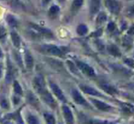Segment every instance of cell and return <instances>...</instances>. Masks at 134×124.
Segmentation results:
<instances>
[{
  "label": "cell",
  "instance_id": "6da1fadb",
  "mask_svg": "<svg viewBox=\"0 0 134 124\" xmlns=\"http://www.w3.org/2000/svg\"><path fill=\"white\" fill-rule=\"evenodd\" d=\"M105 7L110 14L118 16L122 9V3L120 0H105Z\"/></svg>",
  "mask_w": 134,
  "mask_h": 124
},
{
  "label": "cell",
  "instance_id": "7a4b0ae2",
  "mask_svg": "<svg viewBox=\"0 0 134 124\" xmlns=\"http://www.w3.org/2000/svg\"><path fill=\"white\" fill-rule=\"evenodd\" d=\"M41 49L44 52H46V53L50 54V55H53V56H58V57L63 56L66 51L62 48L57 47L55 45H44V46L41 47Z\"/></svg>",
  "mask_w": 134,
  "mask_h": 124
},
{
  "label": "cell",
  "instance_id": "3957f363",
  "mask_svg": "<svg viewBox=\"0 0 134 124\" xmlns=\"http://www.w3.org/2000/svg\"><path fill=\"white\" fill-rule=\"evenodd\" d=\"M76 64L78 66V67L80 69V70L83 74H85L86 76L90 77V78H93V77L96 76V73H95V70L94 69L90 66L88 64L85 63L83 61H80V60H77L76 61Z\"/></svg>",
  "mask_w": 134,
  "mask_h": 124
},
{
  "label": "cell",
  "instance_id": "277c9868",
  "mask_svg": "<svg viewBox=\"0 0 134 124\" xmlns=\"http://www.w3.org/2000/svg\"><path fill=\"white\" fill-rule=\"evenodd\" d=\"M33 86H34V88H35L36 91L38 94L40 93L41 91H44V89H46V84H45L43 77L40 76V75L36 77L33 80Z\"/></svg>",
  "mask_w": 134,
  "mask_h": 124
},
{
  "label": "cell",
  "instance_id": "5b68a950",
  "mask_svg": "<svg viewBox=\"0 0 134 124\" xmlns=\"http://www.w3.org/2000/svg\"><path fill=\"white\" fill-rule=\"evenodd\" d=\"M71 96H72V98H73V100H74L77 104L83 105V106H88L87 100L84 99V97L81 95L78 89H73L72 91H71Z\"/></svg>",
  "mask_w": 134,
  "mask_h": 124
},
{
  "label": "cell",
  "instance_id": "8992f818",
  "mask_svg": "<svg viewBox=\"0 0 134 124\" xmlns=\"http://www.w3.org/2000/svg\"><path fill=\"white\" fill-rule=\"evenodd\" d=\"M90 101L93 103V105L99 110H102V111H110L113 110V108L109 105L106 102H103V101L99 100V99H90Z\"/></svg>",
  "mask_w": 134,
  "mask_h": 124
},
{
  "label": "cell",
  "instance_id": "52a82bcc",
  "mask_svg": "<svg viewBox=\"0 0 134 124\" xmlns=\"http://www.w3.org/2000/svg\"><path fill=\"white\" fill-rule=\"evenodd\" d=\"M39 95H40V97L42 98V99L48 105L51 106L52 108H55V107H56V101H55V99H53V97H52L51 94L47 91V89H44L43 91H41V92L39 93Z\"/></svg>",
  "mask_w": 134,
  "mask_h": 124
},
{
  "label": "cell",
  "instance_id": "ba28073f",
  "mask_svg": "<svg viewBox=\"0 0 134 124\" xmlns=\"http://www.w3.org/2000/svg\"><path fill=\"white\" fill-rule=\"evenodd\" d=\"M100 9V0H90V14L91 18L97 16Z\"/></svg>",
  "mask_w": 134,
  "mask_h": 124
},
{
  "label": "cell",
  "instance_id": "9c48e42d",
  "mask_svg": "<svg viewBox=\"0 0 134 124\" xmlns=\"http://www.w3.org/2000/svg\"><path fill=\"white\" fill-rule=\"evenodd\" d=\"M80 89L83 91L84 93L88 94V95H91V96H97V97H104V95H102L99 91H98L96 89L94 88L90 87V86L88 85H85V84H80Z\"/></svg>",
  "mask_w": 134,
  "mask_h": 124
},
{
  "label": "cell",
  "instance_id": "30bf717a",
  "mask_svg": "<svg viewBox=\"0 0 134 124\" xmlns=\"http://www.w3.org/2000/svg\"><path fill=\"white\" fill-rule=\"evenodd\" d=\"M49 84H50V88H51V89H52V91H53V93L55 94V96H56L60 101L66 102V98H65V96H64L63 92H62V91L60 89V88L58 87L56 83H54V82H52V81H50Z\"/></svg>",
  "mask_w": 134,
  "mask_h": 124
},
{
  "label": "cell",
  "instance_id": "8fae6325",
  "mask_svg": "<svg viewBox=\"0 0 134 124\" xmlns=\"http://www.w3.org/2000/svg\"><path fill=\"white\" fill-rule=\"evenodd\" d=\"M62 111H63V115L66 120V122L68 124H74V117H73L72 111L69 109V107H68L67 105H64L62 107Z\"/></svg>",
  "mask_w": 134,
  "mask_h": 124
},
{
  "label": "cell",
  "instance_id": "7c38bea8",
  "mask_svg": "<svg viewBox=\"0 0 134 124\" xmlns=\"http://www.w3.org/2000/svg\"><path fill=\"white\" fill-rule=\"evenodd\" d=\"M99 87H100L105 92H107L108 94H110V95H116V94L119 93L118 89L113 85L108 83V82H100V83H99Z\"/></svg>",
  "mask_w": 134,
  "mask_h": 124
},
{
  "label": "cell",
  "instance_id": "4fadbf2b",
  "mask_svg": "<svg viewBox=\"0 0 134 124\" xmlns=\"http://www.w3.org/2000/svg\"><path fill=\"white\" fill-rule=\"evenodd\" d=\"M31 27L34 30L37 31L39 34H41V35L47 36V37H53V33H52V31L50 30V29L40 27V26L37 25V24H31Z\"/></svg>",
  "mask_w": 134,
  "mask_h": 124
},
{
  "label": "cell",
  "instance_id": "5bb4252c",
  "mask_svg": "<svg viewBox=\"0 0 134 124\" xmlns=\"http://www.w3.org/2000/svg\"><path fill=\"white\" fill-rule=\"evenodd\" d=\"M107 50L111 56L115 58H120L121 57V51L119 48L118 46H116L115 44H109L107 46Z\"/></svg>",
  "mask_w": 134,
  "mask_h": 124
},
{
  "label": "cell",
  "instance_id": "9a60e30c",
  "mask_svg": "<svg viewBox=\"0 0 134 124\" xmlns=\"http://www.w3.org/2000/svg\"><path fill=\"white\" fill-rule=\"evenodd\" d=\"M15 74H16V69H15L14 66L11 64L10 60H8V63H7V82L11 81L13 80V78L15 77Z\"/></svg>",
  "mask_w": 134,
  "mask_h": 124
},
{
  "label": "cell",
  "instance_id": "2e32d148",
  "mask_svg": "<svg viewBox=\"0 0 134 124\" xmlns=\"http://www.w3.org/2000/svg\"><path fill=\"white\" fill-rule=\"evenodd\" d=\"M108 21V16L105 12H99L96 16V25L101 26Z\"/></svg>",
  "mask_w": 134,
  "mask_h": 124
},
{
  "label": "cell",
  "instance_id": "e0dca14e",
  "mask_svg": "<svg viewBox=\"0 0 134 124\" xmlns=\"http://www.w3.org/2000/svg\"><path fill=\"white\" fill-rule=\"evenodd\" d=\"M84 0H73L72 4H71V13L72 14H76L79 10L81 8V7L83 5Z\"/></svg>",
  "mask_w": 134,
  "mask_h": 124
},
{
  "label": "cell",
  "instance_id": "ac0fdd59",
  "mask_svg": "<svg viewBox=\"0 0 134 124\" xmlns=\"http://www.w3.org/2000/svg\"><path fill=\"white\" fill-rule=\"evenodd\" d=\"M10 35H11V39H12L13 45L16 48H19L20 45H21V38H20L19 35L16 31H11Z\"/></svg>",
  "mask_w": 134,
  "mask_h": 124
},
{
  "label": "cell",
  "instance_id": "d6986e66",
  "mask_svg": "<svg viewBox=\"0 0 134 124\" xmlns=\"http://www.w3.org/2000/svg\"><path fill=\"white\" fill-rule=\"evenodd\" d=\"M121 41H122V45H123L125 48H131L133 42V38L131 37V35H128L127 34V35L123 36Z\"/></svg>",
  "mask_w": 134,
  "mask_h": 124
},
{
  "label": "cell",
  "instance_id": "ffe728a7",
  "mask_svg": "<svg viewBox=\"0 0 134 124\" xmlns=\"http://www.w3.org/2000/svg\"><path fill=\"white\" fill-rule=\"evenodd\" d=\"M59 7L58 5H52L50 8L48 9V16L50 18H56L58 14H59Z\"/></svg>",
  "mask_w": 134,
  "mask_h": 124
},
{
  "label": "cell",
  "instance_id": "44dd1931",
  "mask_svg": "<svg viewBox=\"0 0 134 124\" xmlns=\"http://www.w3.org/2000/svg\"><path fill=\"white\" fill-rule=\"evenodd\" d=\"M25 63H26V66L28 69H31L34 66V59H33V57L31 56V54L29 52H27L26 53V56H25Z\"/></svg>",
  "mask_w": 134,
  "mask_h": 124
},
{
  "label": "cell",
  "instance_id": "7402d4cb",
  "mask_svg": "<svg viewBox=\"0 0 134 124\" xmlns=\"http://www.w3.org/2000/svg\"><path fill=\"white\" fill-rule=\"evenodd\" d=\"M10 5L13 8L18 9V10H23V9H25L23 3L20 0H10Z\"/></svg>",
  "mask_w": 134,
  "mask_h": 124
},
{
  "label": "cell",
  "instance_id": "603a6c76",
  "mask_svg": "<svg viewBox=\"0 0 134 124\" xmlns=\"http://www.w3.org/2000/svg\"><path fill=\"white\" fill-rule=\"evenodd\" d=\"M88 29L87 27V25H85V24H80V25H79L77 27V33H78V35L85 36L88 34Z\"/></svg>",
  "mask_w": 134,
  "mask_h": 124
},
{
  "label": "cell",
  "instance_id": "cb8c5ba5",
  "mask_svg": "<svg viewBox=\"0 0 134 124\" xmlns=\"http://www.w3.org/2000/svg\"><path fill=\"white\" fill-rule=\"evenodd\" d=\"M121 109L123 112L127 114H131L134 112V107L129 103H121Z\"/></svg>",
  "mask_w": 134,
  "mask_h": 124
},
{
  "label": "cell",
  "instance_id": "d4e9b609",
  "mask_svg": "<svg viewBox=\"0 0 134 124\" xmlns=\"http://www.w3.org/2000/svg\"><path fill=\"white\" fill-rule=\"evenodd\" d=\"M107 30L109 33H110V34H114L118 31V27H117V25L115 24L114 21H109V23H108Z\"/></svg>",
  "mask_w": 134,
  "mask_h": 124
},
{
  "label": "cell",
  "instance_id": "484cf974",
  "mask_svg": "<svg viewBox=\"0 0 134 124\" xmlns=\"http://www.w3.org/2000/svg\"><path fill=\"white\" fill-rule=\"evenodd\" d=\"M67 65H68V67H69V69H70V71L72 73H74V74H76V75H79L80 73H79V67H78V66H77V64H75V63H73L72 61H70V60H68L67 61Z\"/></svg>",
  "mask_w": 134,
  "mask_h": 124
},
{
  "label": "cell",
  "instance_id": "4316f807",
  "mask_svg": "<svg viewBox=\"0 0 134 124\" xmlns=\"http://www.w3.org/2000/svg\"><path fill=\"white\" fill-rule=\"evenodd\" d=\"M7 24L10 26L11 27H16L18 26V20L16 19V18L11 15H8L7 16Z\"/></svg>",
  "mask_w": 134,
  "mask_h": 124
},
{
  "label": "cell",
  "instance_id": "83f0119b",
  "mask_svg": "<svg viewBox=\"0 0 134 124\" xmlns=\"http://www.w3.org/2000/svg\"><path fill=\"white\" fill-rule=\"evenodd\" d=\"M44 117H45V120H46L47 124H56V120H55L54 116L52 115V114L45 112Z\"/></svg>",
  "mask_w": 134,
  "mask_h": 124
},
{
  "label": "cell",
  "instance_id": "f1b7e54d",
  "mask_svg": "<svg viewBox=\"0 0 134 124\" xmlns=\"http://www.w3.org/2000/svg\"><path fill=\"white\" fill-rule=\"evenodd\" d=\"M27 121L28 124H39L38 119L33 114H27Z\"/></svg>",
  "mask_w": 134,
  "mask_h": 124
},
{
  "label": "cell",
  "instance_id": "f546056e",
  "mask_svg": "<svg viewBox=\"0 0 134 124\" xmlns=\"http://www.w3.org/2000/svg\"><path fill=\"white\" fill-rule=\"evenodd\" d=\"M126 16L131 18H134V3L128 5L127 9H126Z\"/></svg>",
  "mask_w": 134,
  "mask_h": 124
},
{
  "label": "cell",
  "instance_id": "4dcf8cb0",
  "mask_svg": "<svg viewBox=\"0 0 134 124\" xmlns=\"http://www.w3.org/2000/svg\"><path fill=\"white\" fill-rule=\"evenodd\" d=\"M88 124H116L114 121H99V120H90L88 121Z\"/></svg>",
  "mask_w": 134,
  "mask_h": 124
},
{
  "label": "cell",
  "instance_id": "1f68e13d",
  "mask_svg": "<svg viewBox=\"0 0 134 124\" xmlns=\"http://www.w3.org/2000/svg\"><path fill=\"white\" fill-rule=\"evenodd\" d=\"M14 91H15V93L18 96H21L22 94H23V91H22L21 86L19 85V83H18V81L14 82Z\"/></svg>",
  "mask_w": 134,
  "mask_h": 124
},
{
  "label": "cell",
  "instance_id": "d6a6232c",
  "mask_svg": "<svg viewBox=\"0 0 134 124\" xmlns=\"http://www.w3.org/2000/svg\"><path fill=\"white\" fill-rule=\"evenodd\" d=\"M7 118H12V119H14L16 121H18L19 124H23V122H22V120H21V117H20L19 114H13V115H8L7 116Z\"/></svg>",
  "mask_w": 134,
  "mask_h": 124
},
{
  "label": "cell",
  "instance_id": "836d02e7",
  "mask_svg": "<svg viewBox=\"0 0 134 124\" xmlns=\"http://www.w3.org/2000/svg\"><path fill=\"white\" fill-rule=\"evenodd\" d=\"M124 63L127 66H129L130 67H134V59H124Z\"/></svg>",
  "mask_w": 134,
  "mask_h": 124
},
{
  "label": "cell",
  "instance_id": "e575fe53",
  "mask_svg": "<svg viewBox=\"0 0 134 124\" xmlns=\"http://www.w3.org/2000/svg\"><path fill=\"white\" fill-rule=\"evenodd\" d=\"M5 35H7V31H5V29H4L3 27H0V39L4 38V37H5Z\"/></svg>",
  "mask_w": 134,
  "mask_h": 124
},
{
  "label": "cell",
  "instance_id": "d590c367",
  "mask_svg": "<svg viewBox=\"0 0 134 124\" xmlns=\"http://www.w3.org/2000/svg\"><path fill=\"white\" fill-rule=\"evenodd\" d=\"M1 106L3 107L4 109H8V102H7V99H1Z\"/></svg>",
  "mask_w": 134,
  "mask_h": 124
},
{
  "label": "cell",
  "instance_id": "8d00e7d4",
  "mask_svg": "<svg viewBox=\"0 0 134 124\" xmlns=\"http://www.w3.org/2000/svg\"><path fill=\"white\" fill-rule=\"evenodd\" d=\"M127 34H128V35H131V36H134V25L131 26V27L128 29Z\"/></svg>",
  "mask_w": 134,
  "mask_h": 124
},
{
  "label": "cell",
  "instance_id": "74e56055",
  "mask_svg": "<svg viewBox=\"0 0 134 124\" xmlns=\"http://www.w3.org/2000/svg\"><path fill=\"white\" fill-rule=\"evenodd\" d=\"M50 1H51V0H41V4H42V5L45 7L50 3Z\"/></svg>",
  "mask_w": 134,
  "mask_h": 124
},
{
  "label": "cell",
  "instance_id": "f35d334b",
  "mask_svg": "<svg viewBox=\"0 0 134 124\" xmlns=\"http://www.w3.org/2000/svg\"><path fill=\"white\" fill-rule=\"evenodd\" d=\"M2 73H3V67H2V65L0 64V78L2 77Z\"/></svg>",
  "mask_w": 134,
  "mask_h": 124
},
{
  "label": "cell",
  "instance_id": "ab89813d",
  "mask_svg": "<svg viewBox=\"0 0 134 124\" xmlns=\"http://www.w3.org/2000/svg\"><path fill=\"white\" fill-rule=\"evenodd\" d=\"M3 124H14V123H12L11 121H4Z\"/></svg>",
  "mask_w": 134,
  "mask_h": 124
},
{
  "label": "cell",
  "instance_id": "60d3db41",
  "mask_svg": "<svg viewBox=\"0 0 134 124\" xmlns=\"http://www.w3.org/2000/svg\"><path fill=\"white\" fill-rule=\"evenodd\" d=\"M2 56H3V52H2L1 48H0V59H1V58H2Z\"/></svg>",
  "mask_w": 134,
  "mask_h": 124
},
{
  "label": "cell",
  "instance_id": "b9f144b4",
  "mask_svg": "<svg viewBox=\"0 0 134 124\" xmlns=\"http://www.w3.org/2000/svg\"><path fill=\"white\" fill-rule=\"evenodd\" d=\"M58 1L59 2V3H63V2L65 1V0H58Z\"/></svg>",
  "mask_w": 134,
  "mask_h": 124
},
{
  "label": "cell",
  "instance_id": "7bdbcfd3",
  "mask_svg": "<svg viewBox=\"0 0 134 124\" xmlns=\"http://www.w3.org/2000/svg\"><path fill=\"white\" fill-rule=\"evenodd\" d=\"M59 124H61V123H59Z\"/></svg>",
  "mask_w": 134,
  "mask_h": 124
}]
</instances>
